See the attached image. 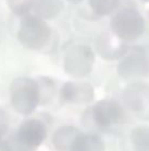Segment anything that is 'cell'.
I'll use <instances>...</instances> for the list:
<instances>
[{"label": "cell", "instance_id": "6da1fadb", "mask_svg": "<svg viewBox=\"0 0 149 151\" xmlns=\"http://www.w3.org/2000/svg\"><path fill=\"white\" fill-rule=\"evenodd\" d=\"M10 101L13 109L22 115H28L40 104L38 83L30 77H19L10 86Z\"/></svg>", "mask_w": 149, "mask_h": 151}, {"label": "cell", "instance_id": "7a4b0ae2", "mask_svg": "<svg viewBox=\"0 0 149 151\" xmlns=\"http://www.w3.org/2000/svg\"><path fill=\"white\" fill-rule=\"evenodd\" d=\"M112 34L123 41L136 40L144 34L146 23L137 9L123 8L112 17L110 21Z\"/></svg>", "mask_w": 149, "mask_h": 151}, {"label": "cell", "instance_id": "3957f363", "mask_svg": "<svg viewBox=\"0 0 149 151\" xmlns=\"http://www.w3.org/2000/svg\"><path fill=\"white\" fill-rule=\"evenodd\" d=\"M51 37V29L45 21L38 17L26 15L22 20L17 38L22 45L32 50H40Z\"/></svg>", "mask_w": 149, "mask_h": 151}, {"label": "cell", "instance_id": "277c9868", "mask_svg": "<svg viewBox=\"0 0 149 151\" xmlns=\"http://www.w3.org/2000/svg\"><path fill=\"white\" fill-rule=\"evenodd\" d=\"M89 117L93 124L101 131H108L123 123L125 111L120 102L113 99L99 100L89 109Z\"/></svg>", "mask_w": 149, "mask_h": 151}, {"label": "cell", "instance_id": "5b68a950", "mask_svg": "<svg viewBox=\"0 0 149 151\" xmlns=\"http://www.w3.org/2000/svg\"><path fill=\"white\" fill-rule=\"evenodd\" d=\"M95 64L94 50L87 45H76L70 48L64 55V72L74 78H83L89 75Z\"/></svg>", "mask_w": 149, "mask_h": 151}, {"label": "cell", "instance_id": "8992f818", "mask_svg": "<svg viewBox=\"0 0 149 151\" xmlns=\"http://www.w3.org/2000/svg\"><path fill=\"white\" fill-rule=\"evenodd\" d=\"M118 74L126 81L144 78L149 75V59L143 47L128 48L118 64Z\"/></svg>", "mask_w": 149, "mask_h": 151}, {"label": "cell", "instance_id": "52a82bcc", "mask_svg": "<svg viewBox=\"0 0 149 151\" xmlns=\"http://www.w3.org/2000/svg\"><path fill=\"white\" fill-rule=\"evenodd\" d=\"M47 128L45 124L37 119H30L20 125L15 135L17 146L23 151L35 150L45 141Z\"/></svg>", "mask_w": 149, "mask_h": 151}, {"label": "cell", "instance_id": "ba28073f", "mask_svg": "<svg viewBox=\"0 0 149 151\" xmlns=\"http://www.w3.org/2000/svg\"><path fill=\"white\" fill-rule=\"evenodd\" d=\"M122 101L132 113H146L149 111V84L142 81L130 83L122 91Z\"/></svg>", "mask_w": 149, "mask_h": 151}, {"label": "cell", "instance_id": "9c48e42d", "mask_svg": "<svg viewBox=\"0 0 149 151\" xmlns=\"http://www.w3.org/2000/svg\"><path fill=\"white\" fill-rule=\"evenodd\" d=\"M95 90L89 83L66 82L60 90V100L72 104H85L94 100Z\"/></svg>", "mask_w": 149, "mask_h": 151}, {"label": "cell", "instance_id": "30bf717a", "mask_svg": "<svg viewBox=\"0 0 149 151\" xmlns=\"http://www.w3.org/2000/svg\"><path fill=\"white\" fill-rule=\"evenodd\" d=\"M128 47L124 41L111 33H104L96 41V50L104 60H120L126 53Z\"/></svg>", "mask_w": 149, "mask_h": 151}, {"label": "cell", "instance_id": "8fae6325", "mask_svg": "<svg viewBox=\"0 0 149 151\" xmlns=\"http://www.w3.org/2000/svg\"><path fill=\"white\" fill-rule=\"evenodd\" d=\"M81 132L75 126H61L52 135V145L59 151H70V148Z\"/></svg>", "mask_w": 149, "mask_h": 151}, {"label": "cell", "instance_id": "7c38bea8", "mask_svg": "<svg viewBox=\"0 0 149 151\" xmlns=\"http://www.w3.org/2000/svg\"><path fill=\"white\" fill-rule=\"evenodd\" d=\"M70 151H106V145L98 135L81 132L70 148Z\"/></svg>", "mask_w": 149, "mask_h": 151}, {"label": "cell", "instance_id": "4fadbf2b", "mask_svg": "<svg viewBox=\"0 0 149 151\" xmlns=\"http://www.w3.org/2000/svg\"><path fill=\"white\" fill-rule=\"evenodd\" d=\"M35 11L40 19H53L63 9L62 0H35Z\"/></svg>", "mask_w": 149, "mask_h": 151}, {"label": "cell", "instance_id": "5bb4252c", "mask_svg": "<svg viewBox=\"0 0 149 151\" xmlns=\"http://www.w3.org/2000/svg\"><path fill=\"white\" fill-rule=\"evenodd\" d=\"M130 144L134 151H149V125H137L130 133Z\"/></svg>", "mask_w": 149, "mask_h": 151}, {"label": "cell", "instance_id": "9a60e30c", "mask_svg": "<svg viewBox=\"0 0 149 151\" xmlns=\"http://www.w3.org/2000/svg\"><path fill=\"white\" fill-rule=\"evenodd\" d=\"M88 4L95 14L104 17L112 13L119 7L120 0H89Z\"/></svg>", "mask_w": 149, "mask_h": 151}, {"label": "cell", "instance_id": "2e32d148", "mask_svg": "<svg viewBox=\"0 0 149 151\" xmlns=\"http://www.w3.org/2000/svg\"><path fill=\"white\" fill-rule=\"evenodd\" d=\"M38 83L39 95H40V103H47L51 99L55 93V85L53 82L48 77H40L36 79Z\"/></svg>", "mask_w": 149, "mask_h": 151}, {"label": "cell", "instance_id": "e0dca14e", "mask_svg": "<svg viewBox=\"0 0 149 151\" xmlns=\"http://www.w3.org/2000/svg\"><path fill=\"white\" fill-rule=\"evenodd\" d=\"M35 0H7V4L14 14L25 15L34 6Z\"/></svg>", "mask_w": 149, "mask_h": 151}, {"label": "cell", "instance_id": "ac0fdd59", "mask_svg": "<svg viewBox=\"0 0 149 151\" xmlns=\"http://www.w3.org/2000/svg\"><path fill=\"white\" fill-rule=\"evenodd\" d=\"M8 126H9V116L7 112L0 108V137L7 132Z\"/></svg>", "mask_w": 149, "mask_h": 151}, {"label": "cell", "instance_id": "d6986e66", "mask_svg": "<svg viewBox=\"0 0 149 151\" xmlns=\"http://www.w3.org/2000/svg\"><path fill=\"white\" fill-rule=\"evenodd\" d=\"M69 2H71V4H81L83 0H68Z\"/></svg>", "mask_w": 149, "mask_h": 151}, {"label": "cell", "instance_id": "ffe728a7", "mask_svg": "<svg viewBox=\"0 0 149 151\" xmlns=\"http://www.w3.org/2000/svg\"><path fill=\"white\" fill-rule=\"evenodd\" d=\"M143 1H149V0H143Z\"/></svg>", "mask_w": 149, "mask_h": 151}]
</instances>
